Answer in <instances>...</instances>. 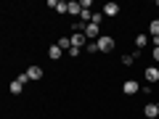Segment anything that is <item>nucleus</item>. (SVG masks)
I'll use <instances>...</instances> for the list:
<instances>
[{
  "mask_svg": "<svg viewBox=\"0 0 159 119\" xmlns=\"http://www.w3.org/2000/svg\"><path fill=\"white\" fill-rule=\"evenodd\" d=\"M122 90H125L127 95H135V93H141V87H138V82H135V79H127L125 85H122Z\"/></svg>",
  "mask_w": 159,
  "mask_h": 119,
  "instance_id": "39448f33",
  "label": "nucleus"
},
{
  "mask_svg": "<svg viewBox=\"0 0 159 119\" xmlns=\"http://www.w3.org/2000/svg\"><path fill=\"white\" fill-rule=\"evenodd\" d=\"M69 37H72V48H85V45H88L85 32H72Z\"/></svg>",
  "mask_w": 159,
  "mask_h": 119,
  "instance_id": "7ed1b4c3",
  "label": "nucleus"
},
{
  "mask_svg": "<svg viewBox=\"0 0 159 119\" xmlns=\"http://www.w3.org/2000/svg\"><path fill=\"white\" fill-rule=\"evenodd\" d=\"M80 53H82V48H69V56H72V58L80 56Z\"/></svg>",
  "mask_w": 159,
  "mask_h": 119,
  "instance_id": "6ab92c4d",
  "label": "nucleus"
},
{
  "mask_svg": "<svg viewBox=\"0 0 159 119\" xmlns=\"http://www.w3.org/2000/svg\"><path fill=\"white\" fill-rule=\"evenodd\" d=\"M151 53H154V61H159V48H154Z\"/></svg>",
  "mask_w": 159,
  "mask_h": 119,
  "instance_id": "412c9836",
  "label": "nucleus"
},
{
  "mask_svg": "<svg viewBox=\"0 0 159 119\" xmlns=\"http://www.w3.org/2000/svg\"><path fill=\"white\" fill-rule=\"evenodd\" d=\"M143 77H146V82H159V69L157 66H148L146 72H143Z\"/></svg>",
  "mask_w": 159,
  "mask_h": 119,
  "instance_id": "423d86ee",
  "label": "nucleus"
},
{
  "mask_svg": "<svg viewBox=\"0 0 159 119\" xmlns=\"http://www.w3.org/2000/svg\"><path fill=\"white\" fill-rule=\"evenodd\" d=\"M56 45L61 48V51H69V48H72V37H69V34H66V37H61V40H58Z\"/></svg>",
  "mask_w": 159,
  "mask_h": 119,
  "instance_id": "ddd939ff",
  "label": "nucleus"
},
{
  "mask_svg": "<svg viewBox=\"0 0 159 119\" xmlns=\"http://www.w3.org/2000/svg\"><path fill=\"white\" fill-rule=\"evenodd\" d=\"M8 90H11L13 95H21V93H24V82H19V79H13L11 85H8Z\"/></svg>",
  "mask_w": 159,
  "mask_h": 119,
  "instance_id": "1a4fd4ad",
  "label": "nucleus"
},
{
  "mask_svg": "<svg viewBox=\"0 0 159 119\" xmlns=\"http://www.w3.org/2000/svg\"><path fill=\"white\" fill-rule=\"evenodd\" d=\"M85 37H88V42H96V40L101 37V27H98V24H88L85 27Z\"/></svg>",
  "mask_w": 159,
  "mask_h": 119,
  "instance_id": "f03ea898",
  "label": "nucleus"
},
{
  "mask_svg": "<svg viewBox=\"0 0 159 119\" xmlns=\"http://www.w3.org/2000/svg\"><path fill=\"white\" fill-rule=\"evenodd\" d=\"M85 51H88V53H101V51H98V42H88Z\"/></svg>",
  "mask_w": 159,
  "mask_h": 119,
  "instance_id": "f3484780",
  "label": "nucleus"
},
{
  "mask_svg": "<svg viewBox=\"0 0 159 119\" xmlns=\"http://www.w3.org/2000/svg\"><path fill=\"white\" fill-rule=\"evenodd\" d=\"M143 117L157 119V117H159V106H157V103H146V106H143Z\"/></svg>",
  "mask_w": 159,
  "mask_h": 119,
  "instance_id": "20e7f679",
  "label": "nucleus"
},
{
  "mask_svg": "<svg viewBox=\"0 0 159 119\" xmlns=\"http://www.w3.org/2000/svg\"><path fill=\"white\" fill-rule=\"evenodd\" d=\"M27 77L32 79V82H37V79H43V69H40V66H29L27 69Z\"/></svg>",
  "mask_w": 159,
  "mask_h": 119,
  "instance_id": "0eeeda50",
  "label": "nucleus"
},
{
  "mask_svg": "<svg viewBox=\"0 0 159 119\" xmlns=\"http://www.w3.org/2000/svg\"><path fill=\"white\" fill-rule=\"evenodd\" d=\"M56 11H58V13H69V3H66V0H58Z\"/></svg>",
  "mask_w": 159,
  "mask_h": 119,
  "instance_id": "2eb2a0df",
  "label": "nucleus"
},
{
  "mask_svg": "<svg viewBox=\"0 0 159 119\" xmlns=\"http://www.w3.org/2000/svg\"><path fill=\"white\" fill-rule=\"evenodd\" d=\"M96 42H98V51H101V53H109L114 48V37H109V34H101Z\"/></svg>",
  "mask_w": 159,
  "mask_h": 119,
  "instance_id": "f257e3e1",
  "label": "nucleus"
},
{
  "mask_svg": "<svg viewBox=\"0 0 159 119\" xmlns=\"http://www.w3.org/2000/svg\"><path fill=\"white\" fill-rule=\"evenodd\" d=\"M148 34H151V37H159V19H154V21L148 24Z\"/></svg>",
  "mask_w": 159,
  "mask_h": 119,
  "instance_id": "4468645a",
  "label": "nucleus"
},
{
  "mask_svg": "<svg viewBox=\"0 0 159 119\" xmlns=\"http://www.w3.org/2000/svg\"><path fill=\"white\" fill-rule=\"evenodd\" d=\"M117 13H119V6H117V3H106V6H103V16L111 19V16H117Z\"/></svg>",
  "mask_w": 159,
  "mask_h": 119,
  "instance_id": "6e6552de",
  "label": "nucleus"
},
{
  "mask_svg": "<svg viewBox=\"0 0 159 119\" xmlns=\"http://www.w3.org/2000/svg\"><path fill=\"white\" fill-rule=\"evenodd\" d=\"M133 61H135V56H130V53L122 56V64H125V66H133Z\"/></svg>",
  "mask_w": 159,
  "mask_h": 119,
  "instance_id": "a211bd4d",
  "label": "nucleus"
},
{
  "mask_svg": "<svg viewBox=\"0 0 159 119\" xmlns=\"http://www.w3.org/2000/svg\"><path fill=\"white\" fill-rule=\"evenodd\" d=\"M135 45H138V51H143V48L148 45V34H138V37H135Z\"/></svg>",
  "mask_w": 159,
  "mask_h": 119,
  "instance_id": "f8f14e48",
  "label": "nucleus"
},
{
  "mask_svg": "<svg viewBox=\"0 0 159 119\" xmlns=\"http://www.w3.org/2000/svg\"><path fill=\"white\" fill-rule=\"evenodd\" d=\"M69 13H72V16H80V13H82V3H77V0H69Z\"/></svg>",
  "mask_w": 159,
  "mask_h": 119,
  "instance_id": "9d476101",
  "label": "nucleus"
},
{
  "mask_svg": "<svg viewBox=\"0 0 159 119\" xmlns=\"http://www.w3.org/2000/svg\"><path fill=\"white\" fill-rule=\"evenodd\" d=\"M61 53H64V51H61L58 45H51V48H48V56H51L53 61H58V58H61Z\"/></svg>",
  "mask_w": 159,
  "mask_h": 119,
  "instance_id": "9b49d317",
  "label": "nucleus"
},
{
  "mask_svg": "<svg viewBox=\"0 0 159 119\" xmlns=\"http://www.w3.org/2000/svg\"><path fill=\"white\" fill-rule=\"evenodd\" d=\"M16 79H19V82H24V85H27V82H29V77H27V72H21V74H19Z\"/></svg>",
  "mask_w": 159,
  "mask_h": 119,
  "instance_id": "aec40b11",
  "label": "nucleus"
},
{
  "mask_svg": "<svg viewBox=\"0 0 159 119\" xmlns=\"http://www.w3.org/2000/svg\"><path fill=\"white\" fill-rule=\"evenodd\" d=\"M103 21V11H93V19H90V24H101Z\"/></svg>",
  "mask_w": 159,
  "mask_h": 119,
  "instance_id": "dca6fc26",
  "label": "nucleus"
}]
</instances>
